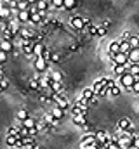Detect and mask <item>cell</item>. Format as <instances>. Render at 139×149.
<instances>
[{
    "label": "cell",
    "mask_w": 139,
    "mask_h": 149,
    "mask_svg": "<svg viewBox=\"0 0 139 149\" xmlns=\"http://www.w3.org/2000/svg\"><path fill=\"white\" fill-rule=\"evenodd\" d=\"M70 26H71L73 30H77V31L85 30V17H82V16H73V17L70 19Z\"/></svg>",
    "instance_id": "6da1fadb"
},
{
    "label": "cell",
    "mask_w": 139,
    "mask_h": 149,
    "mask_svg": "<svg viewBox=\"0 0 139 149\" xmlns=\"http://www.w3.org/2000/svg\"><path fill=\"white\" fill-rule=\"evenodd\" d=\"M52 99H54V104H56L59 109H63V111H66V109H68L70 102H68V99H66L63 94H54V95H52Z\"/></svg>",
    "instance_id": "7a4b0ae2"
},
{
    "label": "cell",
    "mask_w": 139,
    "mask_h": 149,
    "mask_svg": "<svg viewBox=\"0 0 139 149\" xmlns=\"http://www.w3.org/2000/svg\"><path fill=\"white\" fill-rule=\"evenodd\" d=\"M94 135H96V139H98L99 144H111V141H113V135H110V134L104 132V130L94 132Z\"/></svg>",
    "instance_id": "3957f363"
},
{
    "label": "cell",
    "mask_w": 139,
    "mask_h": 149,
    "mask_svg": "<svg viewBox=\"0 0 139 149\" xmlns=\"http://www.w3.org/2000/svg\"><path fill=\"white\" fill-rule=\"evenodd\" d=\"M118 146H120V149H132V139L131 137H127L124 132L118 135V142H117Z\"/></svg>",
    "instance_id": "277c9868"
},
{
    "label": "cell",
    "mask_w": 139,
    "mask_h": 149,
    "mask_svg": "<svg viewBox=\"0 0 139 149\" xmlns=\"http://www.w3.org/2000/svg\"><path fill=\"white\" fill-rule=\"evenodd\" d=\"M118 54H120V42L113 40V42L110 43V47H108V56H110V59L113 61Z\"/></svg>",
    "instance_id": "5b68a950"
},
{
    "label": "cell",
    "mask_w": 139,
    "mask_h": 149,
    "mask_svg": "<svg viewBox=\"0 0 139 149\" xmlns=\"http://www.w3.org/2000/svg\"><path fill=\"white\" fill-rule=\"evenodd\" d=\"M42 121H44V123H45L47 127H51L52 130H54V128H56V127L59 125V120H56V118H54V116H52L51 113H45V114L42 116Z\"/></svg>",
    "instance_id": "8992f818"
},
{
    "label": "cell",
    "mask_w": 139,
    "mask_h": 149,
    "mask_svg": "<svg viewBox=\"0 0 139 149\" xmlns=\"http://www.w3.org/2000/svg\"><path fill=\"white\" fill-rule=\"evenodd\" d=\"M117 128H118V132H127V130H131V128H132L131 118H120L118 123H117Z\"/></svg>",
    "instance_id": "52a82bcc"
},
{
    "label": "cell",
    "mask_w": 139,
    "mask_h": 149,
    "mask_svg": "<svg viewBox=\"0 0 139 149\" xmlns=\"http://www.w3.org/2000/svg\"><path fill=\"white\" fill-rule=\"evenodd\" d=\"M120 83H122V87H125V88H132V85L136 83V78L131 73H127L120 78Z\"/></svg>",
    "instance_id": "ba28073f"
},
{
    "label": "cell",
    "mask_w": 139,
    "mask_h": 149,
    "mask_svg": "<svg viewBox=\"0 0 139 149\" xmlns=\"http://www.w3.org/2000/svg\"><path fill=\"white\" fill-rule=\"evenodd\" d=\"M33 66H35V70H37L38 73H45V71H47V68H49V63H47V61H44L42 57H37Z\"/></svg>",
    "instance_id": "9c48e42d"
},
{
    "label": "cell",
    "mask_w": 139,
    "mask_h": 149,
    "mask_svg": "<svg viewBox=\"0 0 139 149\" xmlns=\"http://www.w3.org/2000/svg\"><path fill=\"white\" fill-rule=\"evenodd\" d=\"M80 144H84V146H94V144H98V139H96L94 134H85L82 137V142Z\"/></svg>",
    "instance_id": "30bf717a"
},
{
    "label": "cell",
    "mask_w": 139,
    "mask_h": 149,
    "mask_svg": "<svg viewBox=\"0 0 139 149\" xmlns=\"http://www.w3.org/2000/svg\"><path fill=\"white\" fill-rule=\"evenodd\" d=\"M47 47L44 45V43H40V42H35V47H33V56L35 57H42V54H44V50H45Z\"/></svg>",
    "instance_id": "8fae6325"
},
{
    "label": "cell",
    "mask_w": 139,
    "mask_h": 149,
    "mask_svg": "<svg viewBox=\"0 0 139 149\" xmlns=\"http://www.w3.org/2000/svg\"><path fill=\"white\" fill-rule=\"evenodd\" d=\"M30 19H32V16H30L28 10H18V21H21V23H30Z\"/></svg>",
    "instance_id": "7c38bea8"
},
{
    "label": "cell",
    "mask_w": 139,
    "mask_h": 149,
    "mask_svg": "<svg viewBox=\"0 0 139 149\" xmlns=\"http://www.w3.org/2000/svg\"><path fill=\"white\" fill-rule=\"evenodd\" d=\"M94 95H96V94H94V88H92V87H85V88L82 90V99H85V101H91Z\"/></svg>",
    "instance_id": "4fadbf2b"
},
{
    "label": "cell",
    "mask_w": 139,
    "mask_h": 149,
    "mask_svg": "<svg viewBox=\"0 0 139 149\" xmlns=\"http://www.w3.org/2000/svg\"><path fill=\"white\" fill-rule=\"evenodd\" d=\"M129 63L131 64H139V49H132L129 54Z\"/></svg>",
    "instance_id": "5bb4252c"
},
{
    "label": "cell",
    "mask_w": 139,
    "mask_h": 149,
    "mask_svg": "<svg viewBox=\"0 0 139 149\" xmlns=\"http://www.w3.org/2000/svg\"><path fill=\"white\" fill-rule=\"evenodd\" d=\"M21 125H23L26 130H32V128H35V127H37V120L30 116V118H26L25 121H21Z\"/></svg>",
    "instance_id": "9a60e30c"
},
{
    "label": "cell",
    "mask_w": 139,
    "mask_h": 149,
    "mask_svg": "<svg viewBox=\"0 0 139 149\" xmlns=\"http://www.w3.org/2000/svg\"><path fill=\"white\" fill-rule=\"evenodd\" d=\"M71 118H73V123L78 125V127H84L87 123V116H84V114H77V116H71Z\"/></svg>",
    "instance_id": "2e32d148"
},
{
    "label": "cell",
    "mask_w": 139,
    "mask_h": 149,
    "mask_svg": "<svg viewBox=\"0 0 139 149\" xmlns=\"http://www.w3.org/2000/svg\"><path fill=\"white\" fill-rule=\"evenodd\" d=\"M0 50H4L5 54H7V52H11V50H14L12 42H9V40H2V43H0Z\"/></svg>",
    "instance_id": "e0dca14e"
},
{
    "label": "cell",
    "mask_w": 139,
    "mask_h": 149,
    "mask_svg": "<svg viewBox=\"0 0 139 149\" xmlns=\"http://www.w3.org/2000/svg\"><path fill=\"white\" fill-rule=\"evenodd\" d=\"M51 90H52L54 94H63V92H65V87H63V83L51 81Z\"/></svg>",
    "instance_id": "ac0fdd59"
},
{
    "label": "cell",
    "mask_w": 139,
    "mask_h": 149,
    "mask_svg": "<svg viewBox=\"0 0 139 149\" xmlns=\"http://www.w3.org/2000/svg\"><path fill=\"white\" fill-rule=\"evenodd\" d=\"M131 50H132V47L129 45V42H120V54L129 56V54H131Z\"/></svg>",
    "instance_id": "d6986e66"
},
{
    "label": "cell",
    "mask_w": 139,
    "mask_h": 149,
    "mask_svg": "<svg viewBox=\"0 0 139 149\" xmlns=\"http://www.w3.org/2000/svg\"><path fill=\"white\" fill-rule=\"evenodd\" d=\"M38 81H40V88H47V87H51V81L52 80H51V76L45 74V76H40Z\"/></svg>",
    "instance_id": "ffe728a7"
},
{
    "label": "cell",
    "mask_w": 139,
    "mask_h": 149,
    "mask_svg": "<svg viewBox=\"0 0 139 149\" xmlns=\"http://www.w3.org/2000/svg\"><path fill=\"white\" fill-rule=\"evenodd\" d=\"M51 114H52L56 120H61V118L65 116V111H63V109H59L58 106H54V108H52V111H51Z\"/></svg>",
    "instance_id": "44dd1931"
},
{
    "label": "cell",
    "mask_w": 139,
    "mask_h": 149,
    "mask_svg": "<svg viewBox=\"0 0 139 149\" xmlns=\"http://www.w3.org/2000/svg\"><path fill=\"white\" fill-rule=\"evenodd\" d=\"M18 139H19L18 135H7V137H5V144H7V146H11V148H14V146H16V142H18Z\"/></svg>",
    "instance_id": "7402d4cb"
},
{
    "label": "cell",
    "mask_w": 139,
    "mask_h": 149,
    "mask_svg": "<svg viewBox=\"0 0 139 149\" xmlns=\"http://www.w3.org/2000/svg\"><path fill=\"white\" fill-rule=\"evenodd\" d=\"M35 5L38 7V10H47L49 9V0H38V2H35Z\"/></svg>",
    "instance_id": "603a6c76"
},
{
    "label": "cell",
    "mask_w": 139,
    "mask_h": 149,
    "mask_svg": "<svg viewBox=\"0 0 139 149\" xmlns=\"http://www.w3.org/2000/svg\"><path fill=\"white\" fill-rule=\"evenodd\" d=\"M75 7H77V2L75 0H65V3H63V9L65 10H71Z\"/></svg>",
    "instance_id": "cb8c5ba5"
},
{
    "label": "cell",
    "mask_w": 139,
    "mask_h": 149,
    "mask_svg": "<svg viewBox=\"0 0 139 149\" xmlns=\"http://www.w3.org/2000/svg\"><path fill=\"white\" fill-rule=\"evenodd\" d=\"M129 73L132 74L134 78H139V64H131V70H129Z\"/></svg>",
    "instance_id": "d4e9b609"
},
{
    "label": "cell",
    "mask_w": 139,
    "mask_h": 149,
    "mask_svg": "<svg viewBox=\"0 0 139 149\" xmlns=\"http://www.w3.org/2000/svg\"><path fill=\"white\" fill-rule=\"evenodd\" d=\"M129 45H131L132 49H139V37H136V35H132V38L129 40Z\"/></svg>",
    "instance_id": "484cf974"
},
{
    "label": "cell",
    "mask_w": 139,
    "mask_h": 149,
    "mask_svg": "<svg viewBox=\"0 0 139 149\" xmlns=\"http://www.w3.org/2000/svg\"><path fill=\"white\" fill-rule=\"evenodd\" d=\"M49 76H51V80H52V81H56V83H61V80H63V74L58 73V71H56V73H51Z\"/></svg>",
    "instance_id": "4316f807"
},
{
    "label": "cell",
    "mask_w": 139,
    "mask_h": 149,
    "mask_svg": "<svg viewBox=\"0 0 139 149\" xmlns=\"http://www.w3.org/2000/svg\"><path fill=\"white\" fill-rule=\"evenodd\" d=\"M30 88L40 90V81H38V78H32V80H30Z\"/></svg>",
    "instance_id": "83f0119b"
},
{
    "label": "cell",
    "mask_w": 139,
    "mask_h": 149,
    "mask_svg": "<svg viewBox=\"0 0 139 149\" xmlns=\"http://www.w3.org/2000/svg\"><path fill=\"white\" fill-rule=\"evenodd\" d=\"M32 2H18V10H28Z\"/></svg>",
    "instance_id": "f1b7e54d"
},
{
    "label": "cell",
    "mask_w": 139,
    "mask_h": 149,
    "mask_svg": "<svg viewBox=\"0 0 139 149\" xmlns=\"http://www.w3.org/2000/svg\"><path fill=\"white\" fill-rule=\"evenodd\" d=\"M30 23H33V24H42V16H40V12H38V14H35V16H32Z\"/></svg>",
    "instance_id": "f546056e"
},
{
    "label": "cell",
    "mask_w": 139,
    "mask_h": 149,
    "mask_svg": "<svg viewBox=\"0 0 139 149\" xmlns=\"http://www.w3.org/2000/svg\"><path fill=\"white\" fill-rule=\"evenodd\" d=\"M51 56H52L51 49H45V50H44V54H42V59H44V61H47V63H51Z\"/></svg>",
    "instance_id": "4dcf8cb0"
},
{
    "label": "cell",
    "mask_w": 139,
    "mask_h": 149,
    "mask_svg": "<svg viewBox=\"0 0 139 149\" xmlns=\"http://www.w3.org/2000/svg\"><path fill=\"white\" fill-rule=\"evenodd\" d=\"M26 118H30V116H28V113L25 111V109H21V111H18V120H19V121H25Z\"/></svg>",
    "instance_id": "1f68e13d"
},
{
    "label": "cell",
    "mask_w": 139,
    "mask_h": 149,
    "mask_svg": "<svg viewBox=\"0 0 139 149\" xmlns=\"http://www.w3.org/2000/svg\"><path fill=\"white\" fill-rule=\"evenodd\" d=\"M120 92H122V90H120V87H118V85H115V87L110 90V95H111V97H117V95H120Z\"/></svg>",
    "instance_id": "d6a6232c"
},
{
    "label": "cell",
    "mask_w": 139,
    "mask_h": 149,
    "mask_svg": "<svg viewBox=\"0 0 139 149\" xmlns=\"http://www.w3.org/2000/svg\"><path fill=\"white\" fill-rule=\"evenodd\" d=\"M0 87H2V90H5V88H9V80L4 76L2 80H0Z\"/></svg>",
    "instance_id": "836d02e7"
},
{
    "label": "cell",
    "mask_w": 139,
    "mask_h": 149,
    "mask_svg": "<svg viewBox=\"0 0 139 149\" xmlns=\"http://www.w3.org/2000/svg\"><path fill=\"white\" fill-rule=\"evenodd\" d=\"M61 59V56L58 54V52H52V56H51V63H58Z\"/></svg>",
    "instance_id": "e575fe53"
},
{
    "label": "cell",
    "mask_w": 139,
    "mask_h": 149,
    "mask_svg": "<svg viewBox=\"0 0 139 149\" xmlns=\"http://www.w3.org/2000/svg\"><path fill=\"white\" fill-rule=\"evenodd\" d=\"M131 38H132V35H131V33H129V31H125V33H124V35H122V38H120V42H129V40H131Z\"/></svg>",
    "instance_id": "d590c367"
},
{
    "label": "cell",
    "mask_w": 139,
    "mask_h": 149,
    "mask_svg": "<svg viewBox=\"0 0 139 149\" xmlns=\"http://www.w3.org/2000/svg\"><path fill=\"white\" fill-rule=\"evenodd\" d=\"M131 90H132V92H136V94L139 95V78H136V83L132 85V88H131Z\"/></svg>",
    "instance_id": "8d00e7d4"
},
{
    "label": "cell",
    "mask_w": 139,
    "mask_h": 149,
    "mask_svg": "<svg viewBox=\"0 0 139 149\" xmlns=\"http://www.w3.org/2000/svg\"><path fill=\"white\" fill-rule=\"evenodd\" d=\"M132 149H139V135L132 139Z\"/></svg>",
    "instance_id": "74e56055"
},
{
    "label": "cell",
    "mask_w": 139,
    "mask_h": 149,
    "mask_svg": "<svg viewBox=\"0 0 139 149\" xmlns=\"http://www.w3.org/2000/svg\"><path fill=\"white\" fill-rule=\"evenodd\" d=\"M104 35H106V30H104L103 26H99L98 28V37H104Z\"/></svg>",
    "instance_id": "f35d334b"
},
{
    "label": "cell",
    "mask_w": 139,
    "mask_h": 149,
    "mask_svg": "<svg viewBox=\"0 0 139 149\" xmlns=\"http://www.w3.org/2000/svg\"><path fill=\"white\" fill-rule=\"evenodd\" d=\"M5 59H7V54H5L4 50H0V64H2V63H5Z\"/></svg>",
    "instance_id": "ab89813d"
},
{
    "label": "cell",
    "mask_w": 139,
    "mask_h": 149,
    "mask_svg": "<svg viewBox=\"0 0 139 149\" xmlns=\"http://www.w3.org/2000/svg\"><path fill=\"white\" fill-rule=\"evenodd\" d=\"M23 146H25V144H23V139H18V142H16V146H14V148L23 149Z\"/></svg>",
    "instance_id": "60d3db41"
},
{
    "label": "cell",
    "mask_w": 139,
    "mask_h": 149,
    "mask_svg": "<svg viewBox=\"0 0 139 149\" xmlns=\"http://www.w3.org/2000/svg\"><path fill=\"white\" fill-rule=\"evenodd\" d=\"M110 26H111V21H110V19H106V21L103 23V28H104V30H108Z\"/></svg>",
    "instance_id": "b9f144b4"
},
{
    "label": "cell",
    "mask_w": 139,
    "mask_h": 149,
    "mask_svg": "<svg viewBox=\"0 0 139 149\" xmlns=\"http://www.w3.org/2000/svg\"><path fill=\"white\" fill-rule=\"evenodd\" d=\"M108 149H120V146H118L117 142H111V144L108 146Z\"/></svg>",
    "instance_id": "7bdbcfd3"
},
{
    "label": "cell",
    "mask_w": 139,
    "mask_h": 149,
    "mask_svg": "<svg viewBox=\"0 0 139 149\" xmlns=\"http://www.w3.org/2000/svg\"><path fill=\"white\" fill-rule=\"evenodd\" d=\"M0 92H2V87H0Z\"/></svg>",
    "instance_id": "ee69618b"
},
{
    "label": "cell",
    "mask_w": 139,
    "mask_h": 149,
    "mask_svg": "<svg viewBox=\"0 0 139 149\" xmlns=\"http://www.w3.org/2000/svg\"><path fill=\"white\" fill-rule=\"evenodd\" d=\"M0 68H2V64H0Z\"/></svg>",
    "instance_id": "f6af8a7d"
}]
</instances>
